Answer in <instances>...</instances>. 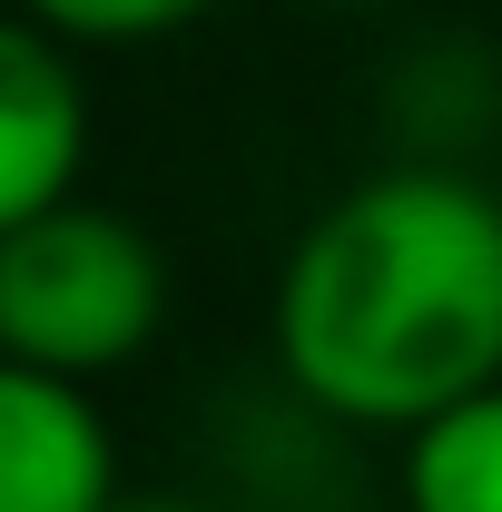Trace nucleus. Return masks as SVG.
Instances as JSON below:
<instances>
[{
    "instance_id": "1",
    "label": "nucleus",
    "mask_w": 502,
    "mask_h": 512,
    "mask_svg": "<svg viewBox=\"0 0 502 512\" xmlns=\"http://www.w3.org/2000/svg\"><path fill=\"white\" fill-rule=\"evenodd\" d=\"M276 375L345 434H404L502 375V188L404 158L325 197L276 266Z\"/></svg>"
},
{
    "instance_id": "2",
    "label": "nucleus",
    "mask_w": 502,
    "mask_h": 512,
    "mask_svg": "<svg viewBox=\"0 0 502 512\" xmlns=\"http://www.w3.org/2000/svg\"><path fill=\"white\" fill-rule=\"evenodd\" d=\"M158 325H168V256L138 217L69 188L40 217L0 227V355L99 384L138 365Z\"/></svg>"
},
{
    "instance_id": "7",
    "label": "nucleus",
    "mask_w": 502,
    "mask_h": 512,
    "mask_svg": "<svg viewBox=\"0 0 502 512\" xmlns=\"http://www.w3.org/2000/svg\"><path fill=\"white\" fill-rule=\"evenodd\" d=\"M99 512H227V503H197V493H109Z\"/></svg>"
},
{
    "instance_id": "6",
    "label": "nucleus",
    "mask_w": 502,
    "mask_h": 512,
    "mask_svg": "<svg viewBox=\"0 0 502 512\" xmlns=\"http://www.w3.org/2000/svg\"><path fill=\"white\" fill-rule=\"evenodd\" d=\"M10 10H30L50 40H69V50H148V40L197 30L217 0H10Z\"/></svg>"
},
{
    "instance_id": "8",
    "label": "nucleus",
    "mask_w": 502,
    "mask_h": 512,
    "mask_svg": "<svg viewBox=\"0 0 502 512\" xmlns=\"http://www.w3.org/2000/svg\"><path fill=\"white\" fill-rule=\"evenodd\" d=\"M315 10H394V0H315Z\"/></svg>"
},
{
    "instance_id": "5",
    "label": "nucleus",
    "mask_w": 502,
    "mask_h": 512,
    "mask_svg": "<svg viewBox=\"0 0 502 512\" xmlns=\"http://www.w3.org/2000/svg\"><path fill=\"white\" fill-rule=\"evenodd\" d=\"M394 503L404 512H502V375L434 404L394 434Z\"/></svg>"
},
{
    "instance_id": "3",
    "label": "nucleus",
    "mask_w": 502,
    "mask_h": 512,
    "mask_svg": "<svg viewBox=\"0 0 502 512\" xmlns=\"http://www.w3.org/2000/svg\"><path fill=\"white\" fill-rule=\"evenodd\" d=\"M119 493V434L79 375L0 355V512H99Z\"/></svg>"
},
{
    "instance_id": "4",
    "label": "nucleus",
    "mask_w": 502,
    "mask_h": 512,
    "mask_svg": "<svg viewBox=\"0 0 502 512\" xmlns=\"http://www.w3.org/2000/svg\"><path fill=\"white\" fill-rule=\"evenodd\" d=\"M89 168V89L79 50L50 40L30 10H0V227L40 217Z\"/></svg>"
}]
</instances>
